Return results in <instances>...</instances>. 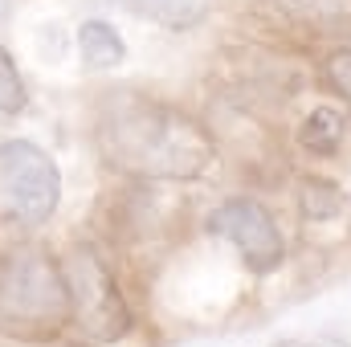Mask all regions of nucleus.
<instances>
[{
  "label": "nucleus",
  "mask_w": 351,
  "mask_h": 347,
  "mask_svg": "<svg viewBox=\"0 0 351 347\" xmlns=\"http://www.w3.org/2000/svg\"><path fill=\"white\" fill-rule=\"evenodd\" d=\"M70 323L62 265L45 250H16L0 265V331L16 339H53Z\"/></svg>",
  "instance_id": "nucleus-2"
},
{
  "label": "nucleus",
  "mask_w": 351,
  "mask_h": 347,
  "mask_svg": "<svg viewBox=\"0 0 351 347\" xmlns=\"http://www.w3.org/2000/svg\"><path fill=\"white\" fill-rule=\"evenodd\" d=\"M123 4L164 29H192L208 8V0H123Z\"/></svg>",
  "instance_id": "nucleus-9"
},
{
  "label": "nucleus",
  "mask_w": 351,
  "mask_h": 347,
  "mask_svg": "<svg viewBox=\"0 0 351 347\" xmlns=\"http://www.w3.org/2000/svg\"><path fill=\"white\" fill-rule=\"evenodd\" d=\"M298 204H302V217H306V221H331V217L343 208V192H339V184H331V180L306 176L302 188H298Z\"/></svg>",
  "instance_id": "nucleus-10"
},
{
  "label": "nucleus",
  "mask_w": 351,
  "mask_h": 347,
  "mask_svg": "<svg viewBox=\"0 0 351 347\" xmlns=\"http://www.w3.org/2000/svg\"><path fill=\"white\" fill-rule=\"evenodd\" d=\"M290 21L315 29V33H335L351 29V0H274Z\"/></svg>",
  "instance_id": "nucleus-6"
},
{
  "label": "nucleus",
  "mask_w": 351,
  "mask_h": 347,
  "mask_svg": "<svg viewBox=\"0 0 351 347\" xmlns=\"http://www.w3.org/2000/svg\"><path fill=\"white\" fill-rule=\"evenodd\" d=\"M323 74H327L331 90H335V94H343V102H351V49H335V53L327 58Z\"/></svg>",
  "instance_id": "nucleus-12"
},
{
  "label": "nucleus",
  "mask_w": 351,
  "mask_h": 347,
  "mask_svg": "<svg viewBox=\"0 0 351 347\" xmlns=\"http://www.w3.org/2000/svg\"><path fill=\"white\" fill-rule=\"evenodd\" d=\"M78 53H82V62L90 70H110L127 58V45L106 21H86L78 29Z\"/></svg>",
  "instance_id": "nucleus-7"
},
{
  "label": "nucleus",
  "mask_w": 351,
  "mask_h": 347,
  "mask_svg": "<svg viewBox=\"0 0 351 347\" xmlns=\"http://www.w3.org/2000/svg\"><path fill=\"white\" fill-rule=\"evenodd\" d=\"M0 192L25 225H41L62 196L58 164L29 139L0 143Z\"/></svg>",
  "instance_id": "nucleus-4"
},
{
  "label": "nucleus",
  "mask_w": 351,
  "mask_h": 347,
  "mask_svg": "<svg viewBox=\"0 0 351 347\" xmlns=\"http://www.w3.org/2000/svg\"><path fill=\"white\" fill-rule=\"evenodd\" d=\"M98 147L110 168L139 180H196L213 164L208 131L168 102L123 94L98 119Z\"/></svg>",
  "instance_id": "nucleus-1"
},
{
  "label": "nucleus",
  "mask_w": 351,
  "mask_h": 347,
  "mask_svg": "<svg viewBox=\"0 0 351 347\" xmlns=\"http://www.w3.org/2000/svg\"><path fill=\"white\" fill-rule=\"evenodd\" d=\"M343 127H348V123H343V115H339L335 106H319V110L306 115L298 139H302V147L315 152V156H335L339 143H343Z\"/></svg>",
  "instance_id": "nucleus-8"
},
{
  "label": "nucleus",
  "mask_w": 351,
  "mask_h": 347,
  "mask_svg": "<svg viewBox=\"0 0 351 347\" xmlns=\"http://www.w3.org/2000/svg\"><path fill=\"white\" fill-rule=\"evenodd\" d=\"M282 347H348V344L335 339V335H319V339H286Z\"/></svg>",
  "instance_id": "nucleus-13"
},
{
  "label": "nucleus",
  "mask_w": 351,
  "mask_h": 347,
  "mask_svg": "<svg viewBox=\"0 0 351 347\" xmlns=\"http://www.w3.org/2000/svg\"><path fill=\"white\" fill-rule=\"evenodd\" d=\"M66 290H70V327L90 344H114L131 327V311L106 270L90 246H74V254L62 265Z\"/></svg>",
  "instance_id": "nucleus-3"
},
{
  "label": "nucleus",
  "mask_w": 351,
  "mask_h": 347,
  "mask_svg": "<svg viewBox=\"0 0 351 347\" xmlns=\"http://www.w3.org/2000/svg\"><path fill=\"white\" fill-rule=\"evenodd\" d=\"M208 229L217 237H225L245 258V265L258 270V274H269V270L282 265V233L274 225V213L265 204H258V200H250V196L225 200L208 217Z\"/></svg>",
  "instance_id": "nucleus-5"
},
{
  "label": "nucleus",
  "mask_w": 351,
  "mask_h": 347,
  "mask_svg": "<svg viewBox=\"0 0 351 347\" xmlns=\"http://www.w3.org/2000/svg\"><path fill=\"white\" fill-rule=\"evenodd\" d=\"M25 106V82L12 66V53L0 49V115H12Z\"/></svg>",
  "instance_id": "nucleus-11"
}]
</instances>
